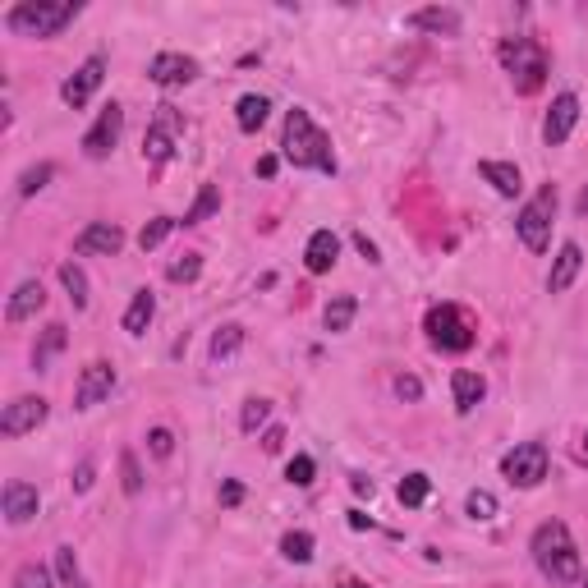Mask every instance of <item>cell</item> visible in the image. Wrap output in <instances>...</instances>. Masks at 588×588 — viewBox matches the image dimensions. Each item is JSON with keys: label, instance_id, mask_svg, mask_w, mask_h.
Here are the masks:
<instances>
[{"label": "cell", "instance_id": "obj_1", "mask_svg": "<svg viewBox=\"0 0 588 588\" xmlns=\"http://www.w3.org/2000/svg\"><path fill=\"white\" fill-rule=\"evenodd\" d=\"M281 152L290 166L299 170H322V175H336V152H331V138L313 125V115L294 106L285 115V138H281Z\"/></svg>", "mask_w": 588, "mask_h": 588}, {"label": "cell", "instance_id": "obj_2", "mask_svg": "<svg viewBox=\"0 0 588 588\" xmlns=\"http://www.w3.org/2000/svg\"><path fill=\"white\" fill-rule=\"evenodd\" d=\"M533 561H538V570H543L552 584H575V579H584V570H579V547L561 520H547L533 529Z\"/></svg>", "mask_w": 588, "mask_h": 588}, {"label": "cell", "instance_id": "obj_3", "mask_svg": "<svg viewBox=\"0 0 588 588\" xmlns=\"http://www.w3.org/2000/svg\"><path fill=\"white\" fill-rule=\"evenodd\" d=\"M79 14H83L79 0H60V5H51V0H19L5 14V28L19 37H60Z\"/></svg>", "mask_w": 588, "mask_h": 588}, {"label": "cell", "instance_id": "obj_4", "mask_svg": "<svg viewBox=\"0 0 588 588\" xmlns=\"http://www.w3.org/2000/svg\"><path fill=\"white\" fill-rule=\"evenodd\" d=\"M501 65H506V74L520 97H533L547 83V51L533 37H506L501 42Z\"/></svg>", "mask_w": 588, "mask_h": 588}, {"label": "cell", "instance_id": "obj_5", "mask_svg": "<svg viewBox=\"0 0 588 588\" xmlns=\"http://www.w3.org/2000/svg\"><path fill=\"white\" fill-rule=\"evenodd\" d=\"M423 327H428V340H432V345H437V350H446V354H464L469 345H474V317L464 313L460 304H437V308H428Z\"/></svg>", "mask_w": 588, "mask_h": 588}, {"label": "cell", "instance_id": "obj_6", "mask_svg": "<svg viewBox=\"0 0 588 588\" xmlns=\"http://www.w3.org/2000/svg\"><path fill=\"white\" fill-rule=\"evenodd\" d=\"M552 216H556V184H543L520 207V216H515V230H520L529 253H547V244H552Z\"/></svg>", "mask_w": 588, "mask_h": 588}, {"label": "cell", "instance_id": "obj_7", "mask_svg": "<svg viewBox=\"0 0 588 588\" xmlns=\"http://www.w3.org/2000/svg\"><path fill=\"white\" fill-rule=\"evenodd\" d=\"M501 474L510 487H538L547 478V446L543 441H520L515 451H506Z\"/></svg>", "mask_w": 588, "mask_h": 588}, {"label": "cell", "instance_id": "obj_8", "mask_svg": "<svg viewBox=\"0 0 588 588\" xmlns=\"http://www.w3.org/2000/svg\"><path fill=\"white\" fill-rule=\"evenodd\" d=\"M120 134H125V106L120 102H111V106H102V115H97V125L83 134V152H88L92 161H102V157H111V147L120 143Z\"/></svg>", "mask_w": 588, "mask_h": 588}, {"label": "cell", "instance_id": "obj_9", "mask_svg": "<svg viewBox=\"0 0 588 588\" xmlns=\"http://www.w3.org/2000/svg\"><path fill=\"white\" fill-rule=\"evenodd\" d=\"M175 129H180L175 106H157V120H152L143 134V157L152 161V166H166V161L175 157Z\"/></svg>", "mask_w": 588, "mask_h": 588}, {"label": "cell", "instance_id": "obj_10", "mask_svg": "<svg viewBox=\"0 0 588 588\" xmlns=\"http://www.w3.org/2000/svg\"><path fill=\"white\" fill-rule=\"evenodd\" d=\"M102 79H106V56H88V60H83V65L65 79V88H60L65 106H74V111H79V106H88V102H92V92L102 88Z\"/></svg>", "mask_w": 588, "mask_h": 588}, {"label": "cell", "instance_id": "obj_11", "mask_svg": "<svg viewBox=\"0 0 588 588\" xmlns=\"http://www.w3.org/2000/svg\"><path fill=\"white\" fill-rule=\"evenodd\" d=\"M46 414H51V405H46L42 396H19V400L5 405V414H0V432H5V437H23V432L42 428Z\"/></svg>", "mask_w": 588, "mask_h": 588}, {"label": "cell", "instance_id": "obj_12", "mask_svg": "<svg viewBox=\"0 0 588 588\" xmlns=\"http://www.w3.org/2000/svg\"><path fill=\"white\" fill-rule=\"evenodd\" d=\"M147 79L157 83V88H184V83L198 79V60L184 56V51H161L147 65Z\"/></svg>", "mask_w": 588, "mask_h": 588}, {"label": "cell", "instance_id": "obj_13", "mask_svg": "<svg viewBox=\"0 0 588 588\" xmlns=\"http://www.w3.org/2000/svg\"><path fill=\"white\" fill-rule=\"evenodd\" d=\"M115 391V368L106 359L88 363L79 373V386H74V409H92V405H102L106 396Z\"/></svg>", "mask_w": 588, "mask_h": 588}, {"label": "cell", "instance_id": "obj_14", "mask_svg": "<svg viewBox=\"0 0 588 588\" xmlns=\"http://www.w3.org/2000/svg\"><path fill=\"white\" fill-rule=\"evenodd\" d=\"M74 249L83 253V258H115V253L125 249V230L115 226V221H92L88 230H79V239H74Z\"/></svg>", "mask_w": 588, "mask_h": 588}, {"label": "cell", "instance_id": "obj_15", "mask_svg": "<svg viewBox=\"0 0 588 588\" xmlns=\"http://www.w3.org/2000/svg\"><path fill=\"white\" fill-rule=\"evenodd\" d=\"M575 125H579V97L575 92H561V97L552 102V111H547V120H543V143L561 147L570 134H575Z\"/></svg>", "mask_w": 588, "mask_h": 588}, {"label": "cell", "instance_id": "obj_16", "mask_svg": "<svg viewBox=\"0 0 588 588\" xmlns=\"http://www.w3.org/2000/svg\"><path fill=\"white\" fill-rule=\"evenodd\" d=\"M579 272H584V249H579L575 239H566V244H561V253H556V262H552V272H547V290L566 294L570 285L579 281Z\"/></svg>", "mask_w": 588, "mask_h": 588}, {"label": "cell", "instance_id": "obj_17", "mask_svg": "<svg viewBox=\"0 0 588 588\" xmlns=\"http://www.w3.org/2000/svg\"><path fill=\"white\" fill-rule=\"evenodd\" d=\"M5 520L10 524H28L37 515V506H42V497H37V487L33 483H19V478H14V483H5Z\"/></svg>", "mask_w": 588, "mask_h": 588}, {"label": "cell", "instance_id": "obj_18", "mask_svg": "<svg viewBox=\"0 0 588 588\" xmlns=\"http://www.w3.org/2000/svg\"><path fill=\"white\" fill-rule=\"evenodd\" d=\"M42 304H46L42 281H37V276H28V281H19V290L10 294V304H5V317H10V322H28V317L42 313Z\"/></svg>", "mask_w": 588, "mask_h": 588}, {"label": "cell", "instance_id": "obj_19", "mask_svg": "<svg viewBox=\"0 0 588 588\" xmlns=\"http://www.w3.org/2000/svg\"><path fill=\"white\" fill-rule=\"evenodd\" d=\"M460 10H451V5H428V10H414L409 14V28H423V33H446V37H455L460 33Z\"/></svg>", "mask_w": 588, "mask_h": 588}, {"label": "cell", "instance_id": "obj_20", "mask_svg": "<svg viewBox=\"0 0 588 588\" xmlns=\"http://www.w3.org/2000/svg\"><path fill=\"white\" fill-rule=\"evenodd\" d=\"M336 258H340V239L331 235V230H313V239H308V249H304V267L313 276H322V272H331L336 267Z\"/></svg>", "mask_w": 588, "mask_h": 588}, {"label": "cell", "instance_id": "obj_21", "mask_svg": "<svg viewBox=\"0 0 588 588\" xmlns=\"http://www.w3.org/2000/svg\"><path fill=\"white\" fill-rule=\"evenodd\" d=\"M478 175H483V180L492 184L501 198H515V193L524 189L520 166H515V161H478Z\"/></svg>", "mask_w": 588, "mask_h": 588}, {"label": "cell", "instance_id": "obj_22", "mask_svg": "<svg viewBox=\"0 0 588 588\" xmlns=\"http://www.w3.org/2000/svg\"><path fill=\"white\" fill-rule=\"evenodd\" d=\"M451 391H455V409H460V414H469V409L483 405L487 382L478 373H469V368H460V373L451 377Z\"/></svg>", "mask_w": 588, "mask_h": 588}, {"label": "cell", "instance_id": "obj_23", "mask_svg": "<svg viewBox=\"0 0 588 588\" xmlns=\"http://www.w3.org/2000/svg\"><path fill=\"white\" fill-rule=\"evenodd\" d=\"M152 317H157V294L134 290V299H129V308H125V331L129 336H143V331L152 327Z\"/></svg>", "mask_w": 588, "mask_h": 588}, {"label": "cell", "instance_id": "obj_24", "mask_svg": "<svg viewBox=\"0 0 588 588\" xmlns=\"http://www.w3.org/2000/svg\"><path fill=\"white\" fill-rule=\"evenodd\" d=\"M267 111H272V102L267 97H258V92H244L235 106V125L244 129V134H258L262 125H267Z\"/></svg>", "mask_w": 588, "mask_h": 588}, {"label": "cell", "instance_id": "obj_25", "mask_svg": "<svg viewBox=\"0 0 588 588\" xmlns=\"http://www.w3.org/2000/svg\"><path fill=\"white\" fill-rule=\"evenodd\" d=\"M65 322H51V327L42 331V340H37L33 345V368L37 373H46V368H51V359H56L60 350H65Z\"/></svg>", "mask_w": 588, "mask_h": 588}, {"label": "cell", "instance_id": "obj_26", "mask_svg": "<svg viewBox=\"0 0 588 588\" xmlns=\"http://www.w3.org/2000/svg\"><path fill=\"white\" fill-rule=\"evenodd\" d=\"M354 313H359V299H354V294H340V299H331V304L322 308V322H327V331H350Z\"/></svg>", "mask_w": 588, "mask_h": 588}, {"label": "cell", "instance_id": "obj_27", "mask_svg": "<svg viewBox=\"0 0 588 588\" xmlns=\"http://www.w3.org/2000/svg\"><path fill=\"white\" fill-rule=\"evenodd\" d=\"M216 212H221V189H216V184H203L180 226H198V221H207V216H216Z\"/></svg>", "mask_w": 588, "mask_h": 588}, {"label": "cell", "instance_id": "obj_28", "mask_svg": "<svg viewBox=\"0 0 588 588\" xmlns=\"http://www.w3.org/2000/svg\"><path fill=\"white\" fill-rule=\"evenodd\" d=\"M60 285L69 290V304L88 308V276H83L79 262H60Z\"/></svg>", "mask_w": 588, "mask_h": 588}, {"label": "cell", "instance_id": "obj_29", "mask_svg": "<svg viewBox=\"0 0 588 588\" xmlns=\"http://www.w3.org/2000/svg\"><path fill=\"white\" fill-rule=\"evenodd\" d=\"M239 345H244V327H239V322H226V327L212 336V363H226L230 354H239Z\"/></svg>", "mask_w": 588, "mask_h": 588}, {"label": "cell", "instance_id": "obj_30", "mask_svg": "<svg viewBox=\"0 0 588 588\" xmlns=\"http://www.w3.org/2000/svg\"><path fill=\"white\" fill-rule=\"evenodd\" d=\"M281 556H285V561H294V566H308V561H313V533H304V529L285 533V538H281Z\"/></svg>", "mask_w": 588, "mask_h": 588}, {"label": "cell", "instance_id": "obj_31", "mask_svg": "<svg viewBox=\"0 0 588 588\" xmlns=\"http://www.w3.org/2000/svg\"><path fill=\"white\" fill-rule=\"evenodd\" d=\"M175 226H180V221H170V216H152V221H147V226L138 230V249H143V253L161 249V244L170 239V230H175Z\"/></svg>", "mask_w": 588, "mask_h": 588}, {"label": "cell", "instance_id": "obj_32", "mask_svg": "<svg viewBox=\"0 0 588 588\" xmlns=\"http://www.w3.org/2000/svg\"><path fill=\"white\" fill-rule=\"evenodd\" d=\"M51 180H56V166H51V161H37V166H28L19 175V198H33V193H42Z\"/></svg>", "mask_w": 588, "mask_h": 588}, {"label": "cell", "instance_id": "obj_33", "mask_svg": "<svg viewBox=\"0 0 588 588\" xmlns=\"http://www.w3.org/2000/svg\"><path fill=\"white\" fill-rule=\"evenodd\" d=\"M428 492H432V483H428V474H405L400 478V487H396V497H400V506H423L428 501Z\"/></svg>", "mask_w": 588, "mask_h": 588}, {"label": "cell", "instance_id": "obj_34", "mask_svg": "<svg viewBox=\"0 0 588 588\" xmlns=\"http://www.w3.org/2000/svg\"><path fill=\"white\" fill-rule=\"evenodd\" d=\"M272 419V400H262V396H253V400H244V409H239V432H258L262 423Z\"/></svg>", "mask_w": 588, "mask_h": 588}, {"label": "cell", "instance_id": "obj_35", "mask_svg": "<svg viewBox=\"0 0 588 588\" xmlns=\"http://www.w3.org/2000/svg\"><path fill=\"white\" fill-rule=\"evenodd\" d=\"M464 515H469V520H478V524L497 520V497H492V492H483V487H474V492L464 497Z\"/></svg>", "mask_w": 588, "mask_h": 588}, {"label": "cell", "instance_id": "obj_36", "mask_svg": "<svg viewBox=\"0 0 588 588\" xmlns=\"http://www.w3.org/2000/svg\"><path fill=\"white\" fill-rule=\"evenodd\" d=\"M198 272H203V253H184V258H175L166 267V276L175 285H189V281H198Z\"/></svg>", "mask_w": 588, "mask_h": 588}, {"label": "cell", "instance_id": "obj_37", "mask_svg": "<svg viewBox=\"0 0 588 588\" xmlns=\"http://www.w3.org/2000/svg\"><path fill=\"white\" fill-rule=\"evenodd\" d=\"M14 588H56V579H51V570L46 566H19V575H14Z\"/></svg>", "mask_w": 588, "mask_h": 588}, {"label": "cell", "instance_id": "obj_38", "mask_svg": "<svg viewBox=\"0 0 588 588\" xmlns=\"http://www.w3.org/2000/svg\"><path fill=\"white\" fill-rule=\"evenodd\" d=\"M120 487H125L129 497H138V492H143V474H138V455L134 451L120 455Z\"/></svg>", "mask_w": 588, "mask_h": 588}, {"label": "cell", "instance_id": "obj_39", "mask_svg": "<svg viewBox=\"0 0 588 588\" xmlns=\"http://www.w3.org/2000/svg\"><path fill=\"white\" fill-rule=\"evenodd\" d=\"M313 474H317L313 455H294V460H290V469H285V478H290L294 487H308V483H313Z\"/></svg>", "mask_w": 588, "mask_h": 588}, {"label": "cell", "instance_id": "obj_40", "mask_svg": "<svg viewBox=\"0 0 588 588\" xmlns=\"http://www.w3.org/2000/svg\"><path fill=\"white\" fill-rule=\"evenodd\" d=\"M147 451L157 455V460H170V455H175V432H170V428H152V432H147Z\"/></svg>", "mask_w": 588, "mask_h": 588}, {"label": "cell", "instance_id": "obj_41", "mask_svg": "<svg viewBox=\"0 0 588 588\" xmlns=\"http://www.w3.org/2000/svg\"><path fill=\"white\" fill-rule=\"evenodd\" d=\"M56 575H60V584H74V579H79V556H74V547H56Z\"/></svg>", "mask_w": 588, "mask_h": 588}, {"label": "cell", "instance_id": "obj_42", "mask_svg": "<svg viewBox=\"0 0 588 588\" xmlns=\"http://www.w3.org/2000/svg\"><path fill=\"white\" fill-rule=\"evenodd\" d=\"M396 396L400 400H423V382L414 373H400L396 377Z\"/></svg>", "mask_w": 588, "mask_h": 588}, {"label": "cell", "instance_id": "obj_43", "mask_svg": "<svg viewBox=\"0 0 588 588\" xmlns=\"http://www.w3.org/2000/svg\"><path fill=\"white\" fill-rule=\"evenodd\" d=\"M92 483H97V464H92V460H83L79 469H74V492H88Z\"/></svg>", "mask_w": 588, "mask_h": 588}, {"label": "cell", "instance_id": "obj_44", "mask_svg": "<svg viewBox=\"0 0 588 588\" xmlns=\"http://www.w3.org/2000/svg\"><path fill=\"white\" fill-rule=\"evenodd\" d=\"M239 501H244V483H235V478H226V483H221V506H226V510H235Z\"/></svg>", "mask_w": 588, "mask_h": 588}, {"label": "cell", "instance_id": "obj_45", "mask_svg": "<svg viewBox=\"0 0 588 588\" xmlns=\"http://www.w3.org/2000/svg\"><path fill=\"white\" fill-rule=\"evenodd\" d=\"M281 446H285V428H267V432H262V451H267V455H276Z\"/></svg>", "mask_w": 588, "mask_h": 588}, {"label": "cell", "instance_id": "obj_46", "mask_svg": "<svg viewBox=\"0 0 588 588\" xmlns=\"http://www.w3.org/2000/svg\"><path fill=\"white\" fill-rule=\"evenodd\" d=\"M354 249H359L368 262H382V253H377V244H373V239H368V235H363V230H359V235H354Z\"/></svg>", "mask_w": 588, "mask_h": 588}, {"label": "cell", "instance_id": "obj_47", "mask_svg": "<svg viewBox=\"0 0 588 588\" xmlns=\"http://www.w3.org/2000/svg\"><path fill=\"white\" fill-rule=\"evenodd\" d=\"M276 166H281L276 157H262V161H258V175H262V180H272V175H276Z\"/></svg>", "mask_w": 588, "mask_h": 588}, {"label": "cell", "instance_id": "obj_48", "mask_svg": "<svg viewBox=\"0 0 588 588\" xmlns=\"http://www.w3.org/2000/svg\"><path fill=\"white\" fill-rule=\"evenodd\" d=\"M354 492H359V497H373V492H377V487H373V478H354Z\"/></svg>", "mask_w": 588, "mask_h": 588}, {"label": "cell", "instance_id": "obj_49", "mask_svg": "<svg viewBox=\"0 0 588 588\" xmlns=\"http://www.w3.org/2000/svg\"><path fill=\"white\" fill-rule=\"evenodd\" d=\"M350 529H373V520H368L363 510H350Z\"/></svg>", "mask_w": 588, "mask_h": 588}, {"label": "cell", "instance_id": "obj_50", "mask_svg": "<svg viewBox=\"0 0 588 588\" xmlns=\"http://www.w3.org/2000/svg\"><path fill=\"white\" fill-rule=\"evenodd\" d=\"M575 212H579V216H588V189L575 198Z\"/></svg>", "mask_w": 588, "mask_h": 588}, {"label": "cell", "instance_id": "obj_51", "mask_svg": "<svg viewBox=\"0 0 588 588\" xmlns=\"http://www.w3.org/2000/svg\"><path fill=\"white\" fill-rule=\"evenodd\" d=\"M579 588H588V575H584V579H579Z\"/></svg>", "mask_w": 588, "mask_h": 588}, {"label": "cell", "instance_id": "obj_52", "mask_svg": "<svg viewBox=\"0 0 588 588\" xmlns=\"http://www.w3.org/2000/svg\"><path fill=\"white\" fill-rule=\"evenodd\" d=\"M350 588H363V584H350Z\"/></svg>", "mask_w": 588, "mask_h": 588}, {"label": "cell", "instance_id": "obj_53", "mask_svg": "<svg viewBox=\"0 0 588 588\" xmlns=\"http://www.w3.org/2000/svg\"><path fill=\"white\" fill-rule=\"evenodd\" d=\"M584 446H588V437H584Z\"/></svg>", "mask_w": 588, "mask_h": 588}, {"label": "cell", "instance_id": "obj_54", "mask_svg": "<svg viewBox=\"0 0 588 588\" xmlns=\"http://www.w3.org/2000/svg\"><path fill=\"white\" fill-rule=\"evenodd\" d=\"M74 588H83V584H74Z\"/></svg>", "mask_w": 588, "mask_h": 588}]
</instances>
